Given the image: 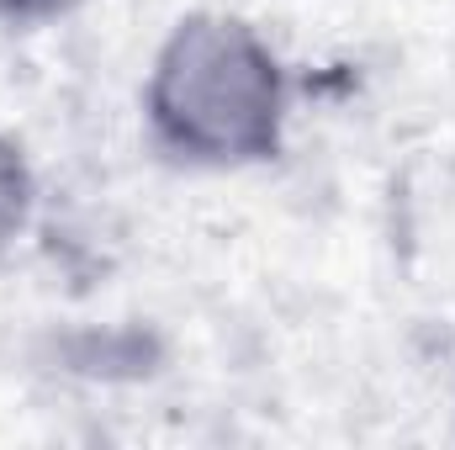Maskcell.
<instances>
[{
    "label": "cell",
    "mask_w": 455,
    "mask_h": 450,
    "mask_svg": "<svg viewBox=\"0 0 455 450\" xmlns=\"http://www.w3.org/2000/svg\"><path fill=\"white\" fill-rule=\"evenodd\" d=\"M143 138L170 170L238 175L286 154L297 117V69L270 32L238 11H180L138 91Z\"/></svg>",
    "instance_id": "obj_1"
},
{
    "label": "cell",
    "mask_w": 455,
    "mask_h": 450,
    "mask_svg": "<svg viewBox=\"0 0 455 450\" xmlns=\"http://www.w3.org/2000/svg\"><path fill=\"white\" fill-rule=\"evenodd\" d=\"M37 218V170L32 154L16 133L0 127V265L16 254V244L27 238V228Z\"/></svg>",
    "instance_id": "obj_2"
},
{
    "label": "cell",
    "mask_w": 455,
    "mask_h": 450,
    "mask_svg": "<svg viewBox=\"0 0 455 450\" xmlns=\"http://www.w3.org/2000/svg\"><path fill=\"white\" fill-rule=\"evenodd\" d=\"M91 5L96 0H0V27L5 32H43V27H59Z\"/></svg>",
    "instance_id": "obj_3"
}]
</instances>
